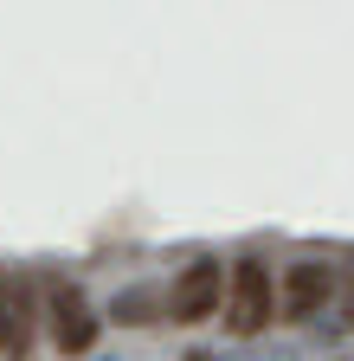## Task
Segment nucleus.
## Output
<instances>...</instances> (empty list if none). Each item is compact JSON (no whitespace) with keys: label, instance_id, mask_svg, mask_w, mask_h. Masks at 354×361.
I'll use <instances>...</instances> for the list:
<instances>
[{"label":"nucleus","instance_id":"obj_1","mask_svg":"<svg viewBox=\"0 0 354 361\" xmlns=\"http://www.w3.org/2000/svg\"><path fill=\"white\" fill-rule=\"evenodd\" d=\"M277 310V290H271V271L258 258H239L232 278H226V329L232 336H258Z\"/></svg>","mask_w":354,"mask_h":361},{"label":"nucleus","instance_id":"obj_2","mask_svg":"<svg viewBox=\"0 0 354 361\" xmlns=\"http://www.w3.org/2000/svg\"><path fill=\"white\" fill-rule=\"evenodd\" d=\"M219 303H226V271H219L213 258H194L181 278H174V290H167V316L174 323H206Z\"/></svg>","mask_w":354,"mask_h":361},{"label":"nucleus","instance_id":"obj_3","mask_svg":"<svg viewBox=\"0 0 354 361\" xmlns=\"http://www.w3.org/2000/svg\"><path fill=\"white\" fill-rule=\"evenodd\" d=\"M46 297H52V336H58V348L65 355H84V348L97 342V316H91V303H84V290L52 284Z\"/></svg>","mask_w":354,"mask_h":361},{"label":"nucleus","instance_id":"obj_4","mask_svg":"<svg viewBox=\"0 0 354 361\" xmlns=\"http://www.w3.org/2000/svg\"><path fill=\"white\" fill-rule=\"evenodd\" d=\"M329 297H335L329 264H290V271H284V297H277V310L290 316V323H303V316H316Z\"/></svg>","mask_w":354,"mask_h":361},{"label":"nucleus","instance_id":"obj_5","mask_svg":"<svg viewBox=\"0 0 354 361\" xmlns=\"http://www.w3.org/2000/svg\"><path fill=\"white\" fill-rule=\"evenodd\" d=\"M0 355H7V361L26 355V310H20V297H7V290H0Z\"/></svg>","mask_w":354,"mask_h":361},{"label":"nucleus","instance_id":"obj_6","mask_svg":"<svg viewBox=\"0 0 354 361\" xmlns=\"http://www.w3.org/2000/svg\"><path fill=\"white\" fill-rule=\"evenodd\" d=\"M341 316H348V329H354V284H348V297H341Z\"/></svg>","mask_w":354,"mask_h":361}]
</instances>
